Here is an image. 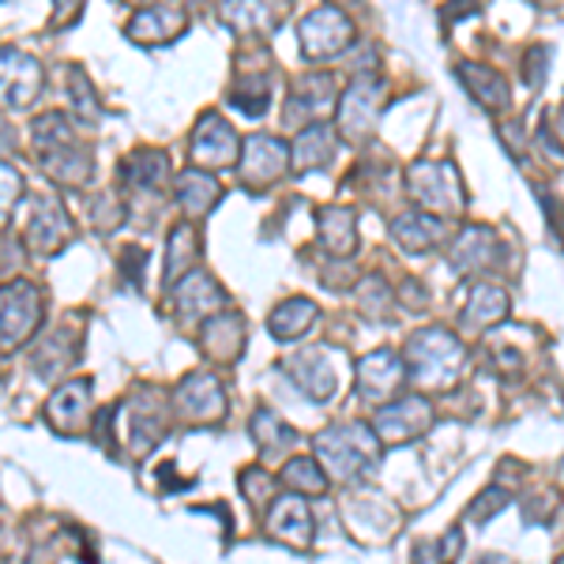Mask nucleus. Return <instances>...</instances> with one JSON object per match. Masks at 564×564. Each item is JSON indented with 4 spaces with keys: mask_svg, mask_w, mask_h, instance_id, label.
Returning a JSON list of instances; mask_svg holds the SVG:
<instances>
[{
    "mask_svg": "<svg viewBox=\"0 0 564 564\" xmlns=\"http://www.w3.org/2000/svg\"><path fill=\"white\" fill-rule=\"evenodd\" d=\"M316 463H321L324 475L354 481L361 475H369L380 459V441L369 425L347 422V425H332V430L316 433Z\"/></svg>",
    "mask_w": 564,
    "mask_h": 564,
    "instance_id": "f257e3e1",
    "label": "nucleus"
},
{
    "mask_svg": "<svg viewBox=\"0 0 564 564\" xmlns=\"http://www.w3.org/2000/svg\"><path fill=\"white\" fill-rule=\"evenodd\" d=\"M463 361H467V350L452 332H441V327H425V332L411 335L406 343V372L417 380L422 388H448L452 380L459 377Z\"/></svg>",
    "mask_w": 564,
    "mask_h": 564,
    "instance_id": "f03ea898",
    "label": "nucleus"
},
{
    "mask_svg": "<svg viewBox=\"0 0 564 564\" xmlns=\"http://www.w3.org/2000/svg\"><path fill=\"white\" fill-rule=\"evenodd\" d=\"M117 414L124 422V444L129 456L143 459L166 441L170 422H174V406L166 403L159 388H135L124 403H117Z\"/></svg>",
    "mask_w": 564,
    "mask_h": 564,
    "instance_id": "7ed1b4c3",
    "label": "nucleus"
},
{
    "mask_svg": "<svg viewBox=\"0 0 564 564\" xmlns=\"http://www.w3.org/2000/svg\"><path fill=\"white\" fill-rule=\"evenodd\" d=\"M170 185V159L166 151H132L124 154V162L117 166V193L124 196L129 215H143V207L151 204V212H159L162 196Z\"/></svg>",
    "mask_w": 564,
    "mask_h": 564,
    "instance_id": "20e7f679",
    "label": "nucleus"
},
{
    "mask_svg": "<svg viewBox=\"0 0 564 564\" xmlns=\"http://www.w3.org/2000/svg\"><path fill=\"white\" fill-rule=\"evenodd\" d=\"M45 316L42 286L31 279H12L0 286V354H12L34 339Z\"/></svg>",
    "mask_w": 564,
    "mask_h": 564,
    "instance_id": "39448f33",
    "label": "nucleus"
},
{
    "mask_svg": "<svg viewBox=\"0 0 564 564\" xmlns=\"http://www.w3.org/2000/svg\"><path fill=\"white\" fill-rule=\"evenodd\" d=\"M406 193H411L417 204L425 207V215L436 212L441 215H459L463 204H467V193H463L459 170L452 166L448 159H417L406 170Z\"/></svg>",
    "mask_w": 564,
    "mask_h": 564,
    "instance_id": "423d86ee",
    "label": "nucleus"
},
{
    "mask_svg": "<svg viewBox=\"0 0 564 564\" xmlns=\"http://www.w3.org/2000/svg\"><path fill=\"white\" fill-rule=\"evenodd\" d=\"M384 79L380 76H358L354 84L339 95V117H335V135H343L347 143L369 140L377 129V117L384 109Z\"/></svg>",
    "mask_w": 564,
    "mask_h": 564,
    "instance_id": "0eeeda50",
    "label": "nucleus"
},
{
    "mask_svg": "<svg viewBox=\"0 0 564 564\" xmlns=\"http://www.w3.org/2000/svg\"><path fill=\"white\" fill-rule=\"evenodd\" d=\"M350 42H354V20L335 4L313 8V12L297 23V50H302L305 61L339 57Z\"/></svg>",
    "mask_w": 564,
    "mask_h": 564,
    "instance_id": "6e6552de",
    "label": "nucleus"
},
{
    "mask_svg": "<svg viewBox=\"0 0 564 564\" xmlns=\"http://www.w3.org/2000/svg\"><path fill=\"white\" fill-rule=\"evenodd\" d=\"M72 238H76V223H72L68 207L57 196H31V204H26V226H23L26 249L39 252V257H53Z\"/></svg>",
    "mask_w": 564,
    "mask_h": 564,
    "instance_id": "1a4fd4ad",
    "label": "nucleus"
},
{
    "mask_svg": "<svg viewBox=\"0 0 564 564\" xmlns=\"http://www.w3.org/2000/svg\"><path fill=\"white\" fill-rule=\"evenodd\" d=\"M174 417L185 425H218L226 417V391L212 369H196L174 391Z\"/></svg>",
    "mask_w": 564,
    "mask_h": 564,
    "instance_id": "9d476101",
    "label": "nucleus"
},
{
    "mask_svg": "<svg viewBox=\"0 0 564 564\" xmlns=\"http://www.w3.org/2000/svg\"><path fill=\"white\" fill-rule=\"evenodd\" d=\"M45 87V68L20 45H0V109H26Z\"/></svg>",
    "mask_w": 564,
    "mask_h": 564,
    "instance_id": "9b49d317",
    "label": "nucleus"
},
{
    "mask_svg": "<svg viewBox=\"0 0 564 564\" xmlns=\"http://www.w3.org/2000/svg\"><path fill=\"white\" fill-rule=\"evenodd\" d=\"M290 170V148L279 140V135L257 132L241 143V159H238V177L249 193H260V188L275 185V181Z\"/></svg>",
    "mask_w": 564,
    "mask_h": 564,
    "instance_id": "f8f14e48",
    "label": "nucleus"
},
{
    "mask_svg": "<svg viewBox=\"0 0 564 564\" xmlns=\"http://www.w3.org/2000/svg\"><path fill=\"white\" fill-rule=\"evenodd\" d=\"M226 305H230V297L207 271H188L185 279L174 282V294H170V308L181 324H207L212 316L226 313Z\"/></svg>",
    "mask_w": 564,
    "mask_h": 564,
    "instance_id": "ddd939ff",
    "label": "nucleus"
},
{
    "mask_svg": "<svg viewBox=\"0 0 564 564\" xmlns=\"http://www.w3.org/2000/svg\"><path fill=\"white\" fill-rule=\"evenodd\" d=\"M90 411H95V384L90 377H72L61 380L53 388V395L45 399V417L57 433L76 436L90 425Z\"/></svg>",
    "mask_w": 564,
    "mask_h": 564,
    "instance_id": "4468645a",
    "label": "nucleus"
},
{
    "mask_svg": "<svg viewBox=\"0 0 564 564\" xmlns=\"http://www.w3.org/2000/svg\"><path fill=\"white\" fill-rule=\"evenodd\" d=\"M241 154V135L234 132V124H226L218 113H204L193 129V166L196 170H226L234 166Z\"/></svg>",
    "mask_w": 564,
    "mask_h": 564,
    "instance_id": "2eb2a0df",
    "label": "nucleus"
},
{
    "mask_svg": "<svg viewBox=\"0 0 564 564\" xmlns=\"http://www.w3.org/2000/svg\"><path fill=\"white\" fill-rule=\"evenodd\" d=\"M430 422H433L430 399L406 395V399H395V403L380 406L377 422H372V433H377L380 444H411L430 430Z\"/></svg>",
    "mask_w": 564,
    "mask_h": 564,
    "instance_id": "dca6fc26",
    "label": "nucleus"
},
{
    "mask_svg": "<svg viewBox=\"0 0 564 564\" xmlns=\"http://www.w3.org/2000/svg\"><path fill=\"white\" fill-rule=\"evenodd\" d=\"M339 106V95H335V76L332 72H308L294 84L286 98V124H321L332 109Z\"/></svg>",
    "mask_w": 564,
    "mask_h": 564,
    "instance_id": "f3484780",
    "label": "nucleus"
},
{
    "mask_svg": "<svg viewBox=\"0 0 564 564\" xmlns=\"http://www.w3.org/2000/svg\"><path fill=\"white\" fill-rule=\"evenodd\" d=\"M282 369L294 377V384L305 391L313 403H327L339 391V377H335V358L327 347H305L297 354H290L282 361Z\"/></svg>",
    "mask_w": 564,
    "mask_h": 564,
    "instance_id": "a211bd4d",
    "label": "nucleus"
},
{
    "mask_svg": "<svg viewBox=\"0 0 564 564\" xmlns=\"http://www.w3.org/2000/svg\"><path fill=\"white\" fill-rule=\"evenodd\" d=\"M403 380H406L403 358L388 347L372 350L358 361V395L369 399V403H388Z\"/></svg>",
    "mask_w": 564,
    "mask_h": 564,
    "instance_id": "6ab92c4d",
    "label": "nucleus"
},
{
    "mask_svg": "<svg viewBox=\"0 0 564 564\" xmlns=\"http://www.w3.org/2000/svg\"><path fill=\"white\" fill-rule=\"evenodd\" d=\"M268 534L279 539L290 550H308L313 545V512H308L305 497L282 494L268 508Z\"/></svg>",
    "mask_w": 564,
    "mask_h": 564,
    "instance_id": "aec40b11",
    "label": "nucleus"
},
{
    "mask_svg": "<svg viewBox=\"0 0 564 564\" xmlns=\"http://www.w3.org/2000/svg\"><path fill=\"white\" fill-rule=\"evenodd\" d=\"M185 26H188V12L181 4H151L132 15L124 34L140 45H170L185 34Z\"/></svg>",
    "mask_w": 564,
    "mask_h": 564,
    "instance_id": "412c9836",
    "label": "nucleus"
},
{
    "mask_svg": "<svg viewBox=\"0 0 564 564\" xmlns=\"http://www.w3.org/2000/svg\"><path fill=\"white\" fill-rule=\"evenodd\" d=\"M39 166L45 170V177L61 188H84L95 177V154L84 143H65V148H50L39 151Z\"/></svg>",
    "mask_w": 564,
    "mask_h": 564,
    "instance_id": "4be33fe9",
    "label": "nucleus"
},
{
    "mask_svg": "<svg viewBox=\"0 0 564 564\" xmlns=\"http://www.w3.org/2000/svg\"><path fill=\"white\" fill-rule=\"evenodd\" d=\"M199 350L215 366H234L245 354V316L230 313V308L212 316L204 324V332H199Z\"/></svg>",
    "mask_w": 564,
    "mask_h": 564,
    "instance_id": "5701e85b",
    "label": "nucleus"
},
{
    "mask_svg": "<svg viewBox=\"0 0 564 564\" xmlns=\"http://www.w3.org/2000/svg\"><path fill=\"white\" fill-rule=\"evenodd\" d=\"M335 143H339V135H335V124H308L294 135V143H290V170H297V174H313V170H321L332 162L335 154Z\"/></svg>",
    "mask_w": 564,
    "mask_h": 564,
    "instance_id": "b1692460",
    "label": "nucleus"
},
{
    "mask_svg": "<svg viewBox=\"0 0 564 564\" xmlns=\"http://www.w3.org/2000/svg\"><path fill=\"white\" fill-rule=\"evenodd\" d=\"M174 196H177V207L185 212L188 218H207L212 207L223 199V185L207 174V170H181L177 181H174Z\"/></svg>",
    "mask_w": 564,
    "mask_h": 564,
    "instance_id": "393cba45",
    "label": "nucleus"
},
{
    "mask_svg": "<svg viewBox=\"0 0 564 564\" xmlns=\"http://www.w3.org/2000/svg\"><path fill=\"white\" fill-rule=\"evenodd\" d=\"M316 234H321L324 252H332V260H347L358 249V218L350 207H324L316 215Z\"/></svg>",
    "mask_w": 564,
    "mask_h": 564,
    "instance_id": "a878e982",
    "label": "nucleus"
},
{
    "mask_svg": "<svg viewBox=\"0 0 564 564\" xmlns=\"http://www.w3.org/2000/svg\"><path fill=\"white\" fill-rule=\"evenodd\" d=\"M497 238L494 230H486V226H463V234L452 245V268L459 271V275H470V271H481L489 268V263L497 260Z\"/></svg>",
    "mask_w": 564,
    "mask_h": 564,
    "instance_id": "bb28decb",
    "label": "nucleus"
},
{
    "mask_svg": "<svg viewBox=\"0 0 564 564\" xmlns=\"http://www.w3.org/2000/svg\"><path fill=\"white\" fill-rule=\"evenodd\" d=\"M444 218L436 215H425V212H403L391 218V238L399 241V249L403 252H425L433 249L436 241L444 238Z\"/></svg>",
    "mask_w": 564,
    "mask_h": 564,
    "instance_id": "cd10ccee",
    "label": "nucleus"
},
{
    "mask_svg": "<svg viewBox=\"0 0 564 564\" xmlns=\"http://www.w3.org/2000/svg\"><path fill=\"white\" fill-rule=\"evenodd\" d=\"M76 358H79V335L57 327V332H50L39 347H34L31 366L42 380H53V377H61V372H65Z\"/></svg>",
    "mask_w": 564,
    "mask_h": 564,
    "instance_id": "c85d7f7f",
    "label": "nucleus"
},
{
    "mask_svg": "<svg viewBox=\"0 0 564 564\" xmlns=\"http://www.w3.org/2000/svg\"><path fill=\"white\" fill-rule=\"evenodd\" d=\"M456 76H459V84L467 87L486 109H505L508 102H512V87H508V79L500 76L497 68L463 61V65L456 68Z\"/></svg>",
    "mask_w": 564,
    "mask_h": 564,
    "instance_id": "c756f323",
    "label": "nucleus"
},
{
    "mask_svg": "<svg viewBox=\"0 0 564 564\" xmlns=\"http://www.w3.org/2000/svg\"><path fill=\"white\" fill-rule=\"evenodd\" d=\"M215 15L238 34H271L286 15V4H218Z\"/></svg>",
    "mask_w": 564,
    "mask_h": 564,
    "instance_id": "7c9ffc66",
    "label": "nucleus"
},
{
    "mask_svg": "<svg viewBox=\"0 0 564 564\" xmlns=\"http://www.w3.org/2000/svg\"><path fill=\"white\" fill-rule=\"evenodd\" d=\"M316 316H321V308L308 302V297H286V302L275 305V313L268 316V332L275 335L279 343H294L316 324Z\"/></svg>",
    "mask_w": 564,
    "mask_h": 564,
    "instance_id": "2f4dec72",
    "label": "nucleus"
},
{
    "mask_svg": "<svg viewBox=\"0 0 564 564\" xmlns=\"http://www.w3.org/2000/svg\"><path fill=\"white\" fill-rule=\"evenodd\" d=\"M199 260V234L193 223H177L166 238V282H181L193 271V263Z\"/></svg>",
    "mask_w": 564,
    "mask_h": 564,
    "instance_id": "473e14b6",
    "label": "nucleus"
},
{
    "mask_svg": "<svg viewBox=\"0 0 564 564\" xmlns=\"http://www.w3.org/2000/svg\"><path fill=\"white\" fill-rule=\"evenodd\" d=\"M508 294L500 286H489V282H478L470 290V302L463 308V327H494L508 316Z\"/></svg>",
    "mask_w": 564,
    "mask_h": 564,
    "instance_id": "72a5a7b5",
    "label": "nucleus"
},
{
    "mask_svg": "<svg viewBox=\"0 0 564 564\" xmlns=\"http://www.w3.org/2000/svg\"><path fill=\"white\" fill-rule=\"evenodd\" d=\"M252 441H257V448L263 452V456L275 459V456H282V452L294 448L297 433L290 430V425L282 422L275 411H268V406H263V411L252 414Z\"/></svg>",
    "mask_w": 564,
    "mask_h": 564,
    "instance_id": "f704fd0d",
    "label": "nucleus"
},
{
    "mask_svg": "<svg viewBox=\"0 0 564 564\" xmlns=\"http://www.w3.org/2000/svg\"><path fill=\"white\" fill-rule=\"evenodd\" d=\"M271 72H241L238 87L230 95V106L241 109L245 117H263L271 106Z\"/></svg>",
    "mask_w": 564,
    "mask_h": 564,
    "instance_id": "c9c22d12",
    "label": "nucleus"
},
{
    "mask_svg": "<svg viewBox=\"0 0 564 564\" xmlns=\"http://www.w3.org/2000/svg\"><path fill=\"white\" fill-rule=\"evenodd\" d=\"M282 486L290 489V494H297V497H316V494H324L327 489V475L321 470V463H316L313 456H294L282 467Z\"/></svg>",
    "mask_w": 564,
    "mask_h": 564,
    "instance_id": "e433bc0d",
    "label": "nucleus"
},
{
    "mask_svg": "<svg viewBox=\"0 0 564 564\" xmlns=\"http://www.w3.org/2000/svg\"><path fill=\"white\" fill-rule=\"evenodd\" d=\"M31 140L39 151H50V148H65V143H76L79 135L72 129L68 113H61V109H50V113L34 117L31 124Z\"/></svg>",
    "mask_w": 564,
    "mask_h": 564,
    "instance_id": "4c0bfd02",
    "label": "nucleus"
},
{
    "mask_svg": "<svg viewBox=\"0 0 564 564\" xmlns=\"http://www.w3.org/2000/svg\"><path fill=\"white\" fill-rule=\"evenodd\" d=\"M358 302H361V313H366L369 321H384V316L391 313V286L380 275H369L358 286Z\"/></svg>",
    "mask_w": 564,
    "mask_h": 564,
    "instance_id": "58836bf2",
    "label": "nucleus"
},
{
    "mask_svg": "<svg viewBox=\"0 0 564 564\" xmlns=\"http://www.w3.org/2000/svg\"><path fill=\"white\" fill-rule=\"evenodd\" d=\"M20 199H23V174L12 162L0 159V226H8V218H12Z\"/></svg>",
    "mask_w": 564,
    "mask_h": 564,
    "instance_id": "ea45409f",
    "label": "nucleus"
},
{
    "mask_svg": "<svg viewBox=\"0 0 564 564\" xmlns=\"http://www.w3.org/2000/svg\"><path fill=\"white\" fill-rule=\"evenodd\" d=\"M68 84H72V109H76V117H79V121H95L102 109H98L95 87H90V79L84 76V68H72Z\"/></svg>",
    "mask_w": 564,
    "mask_h": 564,
    "instance_id": "a19ab883",
    "label": "nucleus"
},
{
    "mask_svg": "<svg viewBox=\"0 0 564 564\" xmlns=\"http://www.w3.org/2000/svg\"><path fill=\"white\" fill-rule=\"evenodd\" d=\"M241 486H245V497L252 500V505H263V500L271 497V475L263 467H249V470H241Z\"/></svg>",
    "mask_w": 564,
    "mask_h": 564,
    "instance_id": "79ce46f5",
    "label": "nucleus"
},
{
    "mask_svg": "<svg viewBox=\"0 0 564 564\" xmlns=\"http://www.w3.org/2000/svg\"><path fill=\"white\" fill-rule=\"evenodd\" d=\"M140 263H143V249L140 245H129V249L121 252V275L132 282V286H143L140 282Z\"/></svg>",
    "mask_w": 564,
    "mask_h": 564,
    "instance_id": "37998d69",
    "label": "nucleus"
},
{
    "mask_svg": "<svg viewBox=\"0 0 564 564\" xmlns=\"http://www.w3.org/2000/svg\"><path fill=\"white\" fill-rule=\"evenodd\" d=\"M545 57H550L545 50H531V57H527V84H531V87H542V79H545Z\"/></svg>",
    "mask_w": 564,
    "mask_h": 564,
    "instance_id": "c03bdc74",
    "label": "nucleus"
},
{
    "mask_svg": "<svg viewBox=\"0 0 564 564\" xmlns=\"http://www.w3.org/2000/svg\"><path fill=\"white\" fill-rule=\"evenodd\" d=\"M497 505H505V494H500V489H489V497L475 505V520H489V512H494Z\"/></svg>",
    "mask_w": 564,
    "mask_h": 564,
    "instance_id": "a18cd8bd",
    "label": "nucleus"
},
{
    "mask_svg": "<svg viewBox=\"0 0 564 564\" xmlns=\"http://www.w3.org/2000/svg\"><path fill=\"white\" fill-rule=\"evenodd\" d=\"M79 15H84V4H68V8H57V12H53V26H72L79 20Z\"/></svg>",
    "mask_w": 564,
    "mask_h": 564,
    "instance_id": "49530a36",
    "label": "nucleus"
},
{
    "mask_svg": "<svg viewBox=\"0 0 564 564\" xmlns=\"http://www.w3.org/2000/svg\"><path fill=\"white\" fill-rule=\"evenodd\" d=\"M553 132H557L561 140H564V106H561V113H557V124H553Z\"/></svg>",
    "mask_w": 564,
    "mask_h": 564,
    "instance_id": "de8ad7c7",
    "label": "nucleus"
}]
</instances>
